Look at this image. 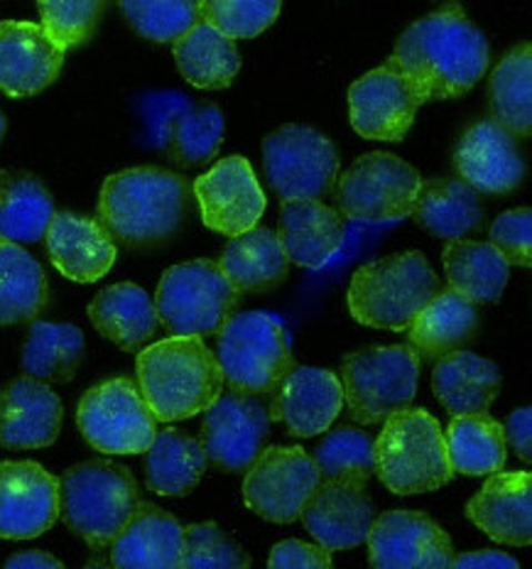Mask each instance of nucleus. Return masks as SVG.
Returning a JSON list of instances; mask_svg holds the SVG:
<instances>
[{"instance_id":"nucleus-1","label":"nucleus","mask_w":532,"mask_h":569,"mask_svg":"<svg viewBox=\"0 0 532 569\" xmlns=\"http://www.w3.org/2000/svg\"><path fill=\"white\" fill-rule=\"evenodd\" d=\"M415 91L418 103L459 99L489 67V40L456 3L412 22L390 54Z\"/></svg>"},{"instance_id":"nucleus-49","label":"nucleus","mask_w":532,"mask_h":569,"mask_svg":"<svg viewBox=\"0 0 532 569\" xmlns=\"http://www.w3.org/2000/svg\"><path fill=\"white\" fill-rule=\"evenodd\" d=\"M268 569H334L331 552L322 545L302 540H282L268 557Z\"/></svg>"},{"instance_id":"nucleus-39","label":"nucleus","mask_w":532,"mask_h":569,"mask_svg":"<svg viewBox=\"0 0 532 569\" xmlns=\"http://www.w3.org/2000/svg\"><path fill=\"white\" fill-rule=\"evenodd\" d=\"M50 290L42 266L26 248L0 241V327L32 322Z\"/></svg>"},{"instance_id":"nucleus-54","label":"nucleus","mask_w":532,"mask_h":569,"mask_svg":"<svg viewBox=\"0 0 532 569\" xmlns=\"http://www.w3.org/2000/svg\"><path fill=\"white\" fill-rule=\"evenodd\" d=\"M6 128H8V123H6V116L0 113V140H3V136H6Z\"/></svg>"},{"instance_id":"nucleus-8","label":"nucleus","mask_w":532,"mask_h":569,"mask_svg":"<svg viewBox=\"0 0 532 569\" xmlns=\"http://www.w3.org/2000/svg\"><path fill=\"white\" fill-rule=\"evenodd\" d=\"M233 290L217 260H189L164 270L155 292L158 319L172 337H219L239 310Z\"/></svg>"},{"instance_id":"nucleus-32","label":"nucleus","mask_w":532,"mask_h":569,"mask_svg":"<svg viewBox=\"0 0 532 569\" xmlns=\"http://www.w3.org/2000/svg\"><path fill=\"white\" fill-rule=\"evenodd\" d=\"M217 263L239 295L268 292L278 288L280 282H285L290 268L278 233L263 227H255L231 239Z\"/></svg>"},{"instance_id":"nucleus-24","label":"nucleus","mask_w":532,"mask_h":569,"mask_svg":"<svg viewBox=\"0 0 532 569\" xmlns=\"http://www.w3.org/2000/svg\"><path fill=\"white\" fill-rule=\"evenodd\" d=\"M466 518L486 536L511 548L532 542V473L499 471L466 503Z\"/></svg>"},{"instance_id":"nucleus-5","label":"nucleus","mask_w":532,"mask_h":569,"mask_svg":"<svg viewBox=\"0 0 532 569\" xmlns=\"http://www.w3.org/2000/svg\"><path fill=\"white\" fill-rule=\"evenodd\" d=\"M138 506L135 477L113 461H81L59 479V516L93 550L109 548Z\"/></svg>"},{"instance_id":"nucleus-26","label":"nucleus","mask_w":532,"mask_h":569,"mask_svg":"<svg viewBox=\"0 0 532 569\" xmlns=\"http://www.w3.org/2000/svg\"><path fill=\"white\" fill-rule=\"evenodd\" d=\"M278 241L290 263L319 270L344 246L347 223L319 199L282 201Z\"/></svg>"},{"instance_id":"nucleus-20","label":"nucleus","mask_w":532,"mask_h":569,"mask_svg":"<svg viewBox=\"0 0 532 569\" xmlns=\"http://www.w3.org/2000/svg\"><path fill=\"white\" fill-rule=\"evenodd\" d=\"M344 408V388L337 373L317 366H294L268 398L270 422L285 425L292 437L327 432Z\"/></svg>"},{"instance_id":"nucleus-40","label":"nucleus","mask_w":532,"mask_h":569,"mask_svg":"<svg viewBox=\"0 0 532 569\" xmlns=\"http://www.w3.org/2000/svg\"><path fill=\"white\" fill-rule=\"evenodd\" d=\"M489 99L493 123L513 138H528L532 130V54L530 42L513 47L493 69Z\"/></svg>"},{"instance_id":"nucleus-34","label":"nucleus","mask_w":532,"mask_h":569,"mask_svg":"<svg viewBox=\"0 0 532 569\" xmlns=\"http://www.w3.org/2000/svg\"><path fill=\"white\" fill-rule=\"evenodd\" d=\"M207 471L204 447L182 430L168 427L155 435L145 452V481L158 496L192 493Z\"/></svg>"},{"instance_id":"nucleus-48","label":"nucleus","mask_w":532,"mask_h":569,"mask_svg":"<svg viewBox=\"0 0 532 569\" xmlns=\"http://www.w3.org/2000/svg\"><path fill=\"white\" fill-rule=\"evenodd\" d=\"M189 103H192V99L184 97L182 91H150L140 99L143 136L150 148L164 152L174 118L180 116Z\"/></svg>"},{"instance_id":"nucleus-25","label":"nucleus","mask_w":532,"mask_h":569,"mask_svg":"<svg viewBox=\"0 0 532 569\" xmlns=\"http://www.w3.org/2000/svg\"><path fill=\"white\" fill-rule=\"evenodd\" d=\"M44 241L52 266L67 280L84 284L109 276L118 256L116 243L101 229V223L74 211L54 213Z\"/></svg>"},{"instance_id":"nucleus-13","label":"nucleus","mask_w":532,"mask_h":569,"mask_svg":"<svg viewBox=\"0 0 532 569\" xmlns=\"http://www.w3.org/2000/svg\"><path fill=\"white\" fill-rule=\"evenodd\" d=\"M319 483L314 459L302 447H265L248 467L243 501L270 523H294Z\"/></svg>"},{"instance_id":"nucleus-43","label":"nucleus","mask_w":532,"mask_h":569,"mask_svg":"<svg viewBox=\"0 0 532 569\" xmlns=\"http://www.w3.org/2000/svg\"><path fill=\"white\" fill-rule=\"evenodd\" d=\"M278 0H207L199 3V16L207 26L229 40H251L278 20Z\"/></svg>"},{"instance_id":"nucleus-2","label":"nucleus","mask_w":532,"mask_h":569,"mask_svg":"<svg viewBox=\"0 0 532 569\" xmlns=\"http://www.w3.org/2000/svg\"><path fill=\"white\" fill-rule=\"evenodd\" d=\"M192 187L182 174L162 168H130L106 177L97 221L123 246H152L182 227Z\"/></svg>"},{"instance_id":"nucleus-41","label":"nucleus","mask_w":532,"mask_h":569,"mask_svg":"<svg viewBox=\"0 0 532 569\" xmlns=\"http://www.w3.org/2000/svg\"><path fill=\"white\" fill-rule=\"evenodd\" d=\"M223 140V111L217 103H189L170 128L168 156L180 168H199L217 156Z\"/></svg>"},{"instance_id":"nucleus-31","label":"nucleus","mask_w":532,"mask_h":569,"mask_svg":"<svg viewBox=\"0 0 532 569\" xmlns=\"http://www.w3.org/2000/svg\"><path fill=\"white\" fill-rule=\"evenodd\" d=\"M479 329L476 305L452 290H440L408 327V347L420 361H440L461 351Z\"/></svg>"},{"instance_id":"nucleus-45","label":"nucleus","mask_w":532,"mask_h":569,"mask_svg":"<svg viewBox=\"0 0 532 569\" xmlns=\"http://www.w3.org/2000/svg\"><path fill=\"white\" fill-rule=\"evenodd\" d=\"M248 555L229 532L217 523H192L184 528L180 569H248Z\"/></svg>"},{"instance_id":"nucleus-36","label":"nucleus","mask_w":532,"mask_h":569,"mask_svg":"<svg viewBox=\"0 0 532 569\" xmlns=\"http://www.w3.org/2000/svg\"><path fill=\"white\" fill-rule=\"evenodd\" d=\"M446 461L454 473L464 477H491L505 465L503 425L489 412L459 415L444 432Z\"/></svg>"},{"instance_id":"nucleus-15","label":"nucleus","mask_w":532,"mask_h":569,"mask_svg":"<svg viewBox=\"0 0 532 569\" xmlns=\"http://www.w3.org/2000/svg\"><path fill=\"white\" fill-rule=\"evenodd\" d=\"M192 192L204 227L229 239L255 229L268 207L251 162L241 156L219 160L207 174L197 177Z\"/></svg>"},{"instance_id":"nucleus-22","label":"nucleus","mask_w":532,"mask_h":569,"mask_svg":"<svg viewBox=\"0 0 532 569\" xmlns=\"http://www.w3.org/2000/svg\"><path fill=\"white\" fill-rule=\"evenodd\" d=\"M64 67V52L47 38L38 22H0V91L26 99L44 91Z\"/></svg>"},{"instance_id":"nucleus-37","label":"nucleus","mask_w":532,"mask_h":569,"mask_svg":"<svg viewBox=\"0 0 532 569\" xmlns=\"http://www.w3.org/2000/svg\"><path fill=\"white\" fill-rule=\"evenodd\" d=\"M174 62L192 87L219 91L231 87L239 74L241 54L233 40L202 20L174 42Z\"/></svg>"},{"instance_id":"nucleus-28","label":"nucleus","mask_w":532,"mask_h":569,"mask_svg":"<svg viewBox=\"0 0 532 569\" xmlns=\"http://www.w3.org/2000/svg\"><path fill=\"white\" fill-rule=\"evenodd\" d=\"M432 388L452 418L459 415L489 412L491 402L503 388L499 363L471 351H454L436 361L432 371Z\"/></svg>"},{"instance_id":"nucleus-42","label":"nucleus","mask_w":532,"mask_h":569,"mask_svg":"<svg viewBox=\"0 0 532 569\" xmlns=\"http://www.w3.org/2000/svg\"><path fill=\"white\" fill-rule=\"evenodd\" d=\"M322 481H363L373 477V440L357 427H337L314 449Z\"/></svg>"},{"instance_id":"nucleus-3","label":"nucleus","mask_w":532,"mask_h":569,"mask_svg":"<svg viewBox=\"0 0 532 569\" xmlns=\"http://www.w3.org/2000/svg\"><path fill=\"white\" fill-rule=\"evenodd\" d=\"M138 388L158 422H180L207 412L223 393V373L204 339L170 337L135 359Z\"/></svg>"},{"instance_id":"nucleus-17","label":"nucleus","mask_w":532,"mask_h":569,"mask_svg":"<svg viewBox=\"0 0 532 569\" xmlns=\"http://www.w3.org/2000/svg\"><path fill=\"white\" fill-rule=\"evenodd\" d=\"M418 97L393 62L371 69L349 89L351 128L361 138L398 142L403 140L418 116Z\"/></svg>"},{"instance_id":"nucleus-52","label":"nucleus","mask_w":532,"mask_h":569,"mask_svg":"<svg viewBox=\"0 0 532 569\" xmlns=\"http://www.w3.org/2000/svg\"><path fill=\"white\" fill-rule=\"evenodd\" d=\"M3 569H67L54 555L42 550H28L10 557Z\"/></svg>"},{"instance_id":"nucleus-19","label":"nucleus","mask_w":532,"mask_h":569,"mask_svg":"<svg viewBox=\"0 0 532 569\" xmlns=\"http://www.w3.org/2000/svg\"><path fill=\"white\" fill-rule=\"evenodd\" d=\"M300 520L324 550H353L369 540L375 508L363 481H322Z\"/></svg>"},{"instance_id":"nucleus-29","label":"nucleus","mask_w":532,"mask_h":569,"mask_svg":"<svg viewBox=\"0 0 532 569\" xmlns=\"http://www.w3.org/2000/svg\"><path fill=\"white\" fill-rule=\"evenodd\" d=\"M410 217L436 239L464 241V236L483 227L481 194L459 177L422 180Z\"/></svg>"},{"instance_id":"nucleus-12","label":"nucleus","mask_w":532,"mask_h":569,"mask_svg":"<svg viewBox=\"0 0 532 569\" xmlns=\"http://www.w3.org/2000/svg\"><path fill=\"white\" fill-rule=\"evenodd\" d=\"M263 168L282 201L319 199L339 177V152L322 130L288 123L263 140Z\"/></svg>"},{"instance_id":"nucleus-4","label":"nucleus","mask_w":532,"mask_h":569,"mask_svg":"<svg viewBox=\"0 0 532 569\" xmlns=\"http://www.w3.org/2000/svg\"><path fill=\"white\" fill-rule=\"evenodd\" d=\"M440 292V278L420 251L371 260L353 272L347 305L359 325L403 331Z\"/></svg>"},{"instance_id":"nucleus-46","label":"nucleus","mask_w":532,"mask_h":569,"mask_svg":"<svg viewBox=\"0 0 532 569\" xmlns=\"http://www.w3.org/2000/svg\"><path fill=\"white\" fill-rule=\"evenodd\" d=\"M101 0H81V3H40V18L42 30L47 32L59 52H69L74 47L91 40L93 30H97L101 13Z\"/></svg>"},{"instance_id":"nucleus-33","label":"nucleus","mask_w":532,"mask_h":569,"mask_svg":"<svg viewBox=\"0 0 532 569\" xmlns=\"http://www.w3.org/2000/svg\"><path fill=\"white\" fill-rule=\"evenodd\" d=\"M47 187L28 172L0 170V241L38 243L54 219Z\"/></svg>"},{"instance_id":"nucleus-18","label":"nucleus","mask_w":532,"mask_h":569,"mask_svg":"<svg viewBox=\"0 0 532 569\" xmlns=\"http://www.w3.org/2000/svg\"><path fill=\"white\" fill-rule=\"evenodd\" d=\"M59 518V479L38 461L0 465V538L32 540Z\"/></svg>"},{"instance_id":"nucleus-21","label":"nucleus","mask_w":532,"mask_h":569,"mask_svg":"<svg viewBox=\"0 0 532 569\" xmlns=\"http://www.w3.org/2000/svg\"><path fill=\"white\" fill-rule=\"evenodd\" d=\"M454 168L479 194H508L525 177V160L518 138L493 121L471 126L454 150Z\"/></svg>"},{"instance_id":"nucleus-7","label":"nucleus","mask_w":532,"mask_h":569,"mask_svg":"<svg viewBox=\"0 0 532 569\" xmlns=\"http://www.w3.org/2000/svg\"><path fill=\"white\" fill-rule=\"evenodd\" d=\"M217 361L233 393L270 398L294 369L288 331L268 312H239L219 331Z\"/></svg>"},{"instance_id":"nucleus-23","label":"nucleus","mask_w":532,"mask_h":569,"mask_svg":"<svg viewBox=\"0 0 532 569\" xmlns=\"http://www.w3.org/2000/svg\"><path fill=\"white\" fill-rule=\"evenodd\" d=\"M62 400L30 376L13 378L0 390V445L6 449H42L62 432Z\"/></svg>"},{"instance_id":"nucleus-47","label":"nucleus","mask_w":532,"mask_h":569,"mask_svg":"<svg viewBox=\"0 0 532 569\" xmlns=\"http://www.w3.org/2000/svg\"><path fill=\"white\" fill-rule=\"evenodd\" d=\"M491 246L508 266H532V211L528 207L501 213L491 227Z\"/></svg>"},{"instance_id":"nucleus-27","label":"nucleus","mask_w":532,"mask_h":569,"mask_svg":"<svg viewBox=\"0 0 532 569\" xmlns=\"http://www.w3.org/2000/svg\"><path fill=\"white\" fill-rule=\"evenodd\" d=\"M109 548L113 569H180L184 528L160 506L140 503Z\"/></svg>"},{"instance_id":"nucleus-38","label":"nucleus","mask_w":532,"mask_h":569,"mask_svg":"<svg viewBox=\"0 0 532 569\" xmlns=\"http://www.w3.org/2000/svg\"><path fill=\"white\" fill-rule=\"evenodd\" d=\"M84 331L77 325L32 322L22 347V371L40 383H67L84 361Z\"/></svg>"},{"instance_id":"nucleus-30","label":"nucleus","mask_w":532,"mask_h":569,"mask_svg":"<svg viewBox=\"0 0 532 569\" xmlns=\"http://www.w3.org/2000/svg\"><path fill=\"white\" fill-rule=\"evenodd\" d=\"M89 319L101 337L126 351H143L160 327L155 302L133 282L101 290L89 305Z\"/></svg>"},{"instance_id":"nucleus-9","label":"nucleus","mask_w":532,"mask_h":569,"mask_svg":"<svg viewBox=\"0 0 532 569\" xmlns=\"http://www.w3.org/2000/svg\"><path fill=\"white\" fill-rule=\"evenodd\" d=\"M420 359L405 347H371L341 361V388L349 415L359 425H383L410 408L418 393Z\"/></svg>"},{"instance_id":"nucleus-16","label":"nucleus","mask_w":532,"mask_h":569,"mask_svg":"<svg viewBox=\"0 0 532 569\" xmlns=\"http://www.w3.org/2000/svg\"><path fill=\"white\" fill-rule=\"evenodd\" d=\"M371 569H449L454 545L446 530L418 511H385L369 532Z\"/></svg>"},{"instance_id":"nucleus-44","label":"nucleus","mask_w":532,"mask_h":569,"mask_svg":"<svg viewBox=\"0 0 532 569\" xmlns=\"http://www.w3.org/2000/svg\"><path fill=\"white\" fill-rule=\"evenodd\" d=\"M126 20L130 22L140 38L152 42H177L192 30L197 22H202L199 16V3H143V0H126L121 3Z\"/></svg>"},{"instance_id":"nucleus-50","label":"nucleus","mask_w":532,"mask_h":569,"mask_svg":"<svg viewBox=\"0 0 532 569\" xmlns=\"http://www.w3.org/2000/svg\"><path fill=\"white\" fill-rule=\"evenodd\" d=\"M505 442L513 447V452L530 465L532 461V410L518 408L503 425Z\"/></svg>"},{"instance_id":"nucleus-53","label":"nucleus","mask_w":532,"mask_h":569,"mask_svg":"<svg viewBox=\"0 0 532 569\" xmlns=\"http://www.w3.org/2000/svg\"><path fill=\"white\" fill-rule=\"evenodd\" d=\"M81 569H113V567H109L106 562H89V565H84Z\"/></svg>"},{"instance_id":"nucleus-35","label":"nucleus","mask_w":532,"mask_h":569,"mask_svg":"<svg viewBox=\"0 0 532 569\" xmlns=\"http://www.w3.org/2000/svg\"><path fill=\"white\" fill-rule=\"evenodd\" d=\"M511 266L491 243L452 241L444 248L449 290L471 305L499 302L511 276Z\"/></svg>"},{"instance_id":"nucleus-6","label":"nucleus","mask_w":532,"mask_h":569,"mask_svg":"<svg viewBox=\"0 0 532 569\" xmlns=\"http://www.w3.org/2000/svg\"><path fill=\"white\" fill-rule=\"evenodd\" d=\"M373 467L385 489L398 496L430 493L454 479L442 427L424 408L390 415L373 442Z\"/></svg>"},{"instance_id":"nucleus-14","label":"nucleus","mask_w":532,"mask_h":569,"mask_svg":"<svg viewBox=\"0 0 532 569\" xmlns=\"http://www.w3.org/2000/svg\"><path fill=\"white\" fill-rule=\"evenodd\" d=\"M270 437L268 406L260 398L221 393L202 420V447L219 471H248Z\"/></svg>"},{"instance_id":"nucleus-51","label":"nucleus","mask_w":532,"mask_h":569,"mask_svg":"<svg viewBox=\"0 0 532 569\" xmlns=\"http://www.w3.org/2000/svg\"><path fill=\"white\" fill-rule=\"evenodd\" d=\"M449 569H520L518 560L501 550H476L454 555V562Z\"/></svg>"},{"instance_id":"nucleus-11","label":"nucleus","mask_w":532,"mask_h":569,"mask_svg":"<svg viewBox=\"0 0 532 569\" xmlns=\"http://www.w3.org/2000/svg\"><path fill=\"white\" fill-rule=\"evenodd\" d=\"M77 425L103 455H143L158 435V420L133 378H111L89 388L79 402Z\"/></svg>"},{"instance_id":"nucleus-10","label":"nucleus","mask_w":532,"mask_h":569,"mask_svg":"<svg viewBox=\"0 0 532 569\" xmlns=\"http://www.w3.org/2000/svg\"><path fill=\"white\" fill-rule=\"evenodd\" d=\"M422 177L393 152H369L337 177L339 213L363 223H393L410 217Z\"/></svg>"}]
</instances>
